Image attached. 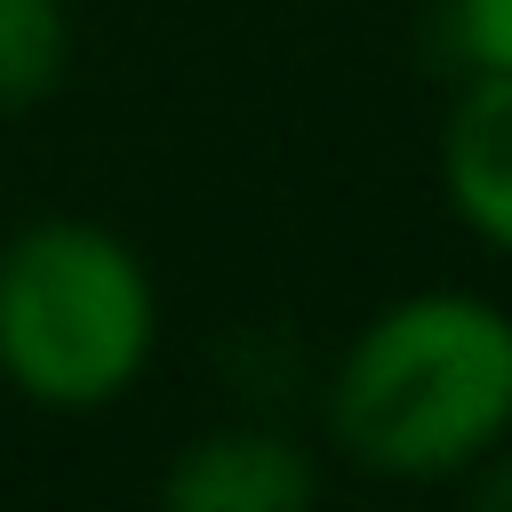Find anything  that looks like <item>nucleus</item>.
I'll return each instance as SVG.
<instances>
[{"mask_svg":"<svg viewBox=\"0 0 512 512\" xmlns=\"http://www.w3.org/2000/svg\"><path fill=\"white\" fill-rule=\"evenodd\" d=\"M352 472L440 488L512 440V312L480 288H408L352 328L320 392Z\"/></svg>","mask_w":512,"mask_h":512,"instance_id":"f257e3e1","label":"nucleus"},{"mask_svg":"<svg viewBox=\"0 0 512 512\" xmlns=\"http://www.w3.org/2000/svg\"><path fill=\"white\" fill-rule=\"evenodd\" d=\"M440 192L480 248L512 256V72H464L440 128Z\"/></svg>","mask_w":512,"mask_h":512,"instance_id":"20e7f679","label":"nucleus"},{"mask_svg":"<svg viewBox=\"0 0 512 512\" xmlns=\"http://www.w3.org/2000/svg\"><path fill=\"white\" fill-rule=\"evenodd\" d=\"M464 480H472V496H480L488 512H512V440H504L496 456H480V464H472Z\"/></svg>","mask_w":512,"mask_h":512,"instance_id":"0eeeda50","label":"nucleus"},{"mask_svg":"<svg viewBox=\"0 0 512 512\" xmlns=\"http://www.w3.org/2000/svg\"><path fill=\"white\" fill-rule=\"evenodd\" d=\"M160 496L176 512H304L320 496V464L280 424H216L168 456Z\"/></svg>","mask_w":512,"mask_h":512,"instance_id":"7ed1b4c3","label":"nucleus"},{"mask_svg":"<svg viewBox=\"0 0 512 512\" xmlns=\"http://www.w3.org/2000/svg\"><path fill=\"white\" fill-rule=\"evenodd\" d=\"M160 352L152 264L96 216H40L0 240V384L48 416L120 408Z\"/></svg>","mask_w":512,"mask_h":512,"instance_id":"f03ea898","label":"nucleus"},{"mask_svg":"<svg viewBox=\"0 0 512 512\" xmlns=\"http://www.w3.org/2000/svg\"><path fill=\"white\" fill-rule=\"evenodd\" d=\"M72 64V8L64 0H0V112H32L56 96Z\"/></svg>","mask_w":512,"mask_h":512,"instance_id":"39448f33","label":"nucleus"},{"mask_svg":"<svg viewBox=\"0 0 512 512\" xmlns=\"http://www.w3.org/2000/svg\"><path fill=\"white\" fill-rule=\"evenodd\" d=\"M448 48L464 72H512V0H448Z\"/></svg>","mask_w":512,"mask_h":512,"instance_id":"423d86ee","label":"nucleus"}]
</instances>
